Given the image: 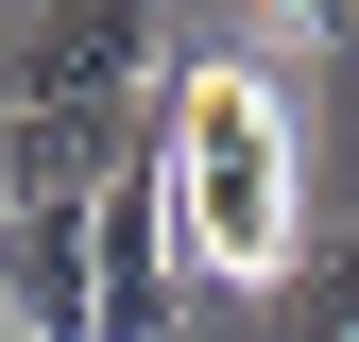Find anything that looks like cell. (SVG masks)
<instances>
[{
	"mask_svg": "<svg viewBox=\"0 0 359 342\" xmlns=\"http://www.w3.org/2000/svg\"><path fill=\"white\" fill-rule=\"evenodd\" d=\"M171 223H189V274H291V103L240 52L171 86Z\"/></svg>",
	"mask_w": 359,
	"mask_h": 342,
	"instance_id": "cell-1",
	"label": "cell"
},
{
	"mask_svg": "<svg viewBox=\"0 0 359 342\" xmlns=\"http://www.w3.org/2000/svg\"><path fill=\"white\" fill-rule=\"evenodd\" d=\"M171 137V103H0V205H103Z\"/></svg>",
	"mask_w": 359,
	"mask_h": 342,
	"instance_id": "cell-2",
	"label": "cell"
},
{
	"mask_svg": "<svg viewBox=\"0 0 359 342\" xmlns=\"http://www.w3.org/2000/svg\"><path fill=\"white\" fill-rule=\"evenodd\" d=\"M137 69H154V0H34L0 103H137Z\"/></svg>",
	"mask_w": 359,
	"mask_h": 342,
	"instance_id": "cell-3",
	"label": "cell"
},
{
	"mask_svg": "<svg viewBox=\"0 0 359 342\" xmlns=\"http://www.w3.org/2000/svg\"><path fill=\"white\" fill-rule=\"evenodd\" d=\"M86 205H0V325L18 342H86Z\"/></svg>",
	"mask_w": 359,
	"mask_h": 342,
	"instance_id": "cell-4",
	"label": "cell"
},
{
	"mask_svg": "<svg viewBox=\"0 0 359 342\" xmlns=\"http://www.w3.org/2000/svg\"><path fill=\"white\" fill-rule=\"evenodd\" d=\"M291 342H359V240H342V256H308V308H291Z\"/></svg>",
	"mask_w": 359,
	"mask_h": 342,
	"instance_id": "cell-5",
	"label": "cell"
},
{
	"mask_svg": "<svg viewBox=\"0 0 359 342\" xmlns=\"http://www.w3.org/2000/svg\"><path fill=\"white\" fill-rule=\"evenodd\" d=\"M0 342H18V325H0Z\"/></svg>",
	"mask_w": 359,
	"mask_h": 342,
	"instance_id": "cell-6",
	"label": "cell"
}]
</instances>
